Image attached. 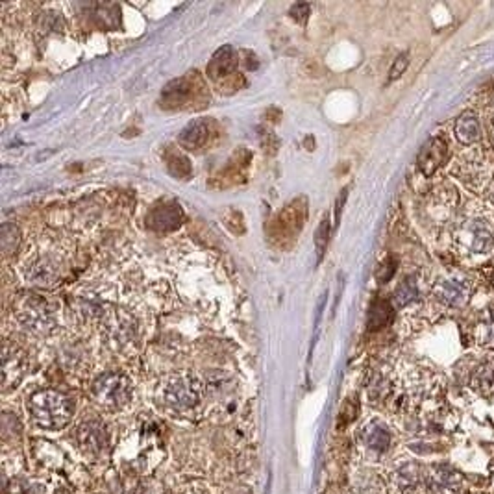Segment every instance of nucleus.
I'll use <instances>...</instances> for the list:
<instances>
[{"label": "nucleus", "instance_id": "1", "mask_svg": "<svg viewBox=\"0 0 494 494\" xmlns=\"http://www.w3.org/2000/svg\"><path fill=\"white\" fill-rule=\"evenodd\" d=\"M95 322L102 331L106 344L117 354H132L141 341V331L137 318L126 309L117 305H104Z\"/></svg>", "mask_w": 494, "mask_h": 494}, {"label": "nucleus", "instance_id": "2", "mask_svg": "<svg viewBox=\"0 0 494 494\" xmlns=\"http://www.w3.org/2000/svg\"><path fill=\"white\" fill-rule=\"evenodd\" d=\"M454 239L459 250L469 256H483L494 246V220L480 206L464 209L456 224Z\"/></svg>", "mask_w": 494, "mask_h": 494}, {"label": "nucleus", "instance_id": "3", "mask_svg": "<svg viewBox=\"0 0 494 494\" xmlns=\"http://www.w3.org/2000/svg\"><path fill=\"white\" fill-rule=\"evenodd\" d=\"M26 408H28L32 421L45 430L65 427L74 415L73 398L56 389L36 390L28 398Z\"/></svg>", "mask_w": 494, "mask_h": 494}, {"label": "nucleus", "instance_id": "4", "mask_svg": "<svg viewBox=\"0 0 494 494\" xmlns=\"http://www.w3.org/2000/svg\"><path fill=\"white\" fill-rule=\"evenodd\" d=\"M65 265V252L56 246L32 248L21 263L25 280L37 287H52L58 283Z\"/></svg>", "mask_w": 494, "mask_h": 494}, {"label": "nucleus", "instance_id": "5", "mask_svg": "<svg viewBox=\"0 0 494 494\" xmlns=\"http://www.w3.org/2000/svg\"><path fill=\"white\" fill-rule=\"evenodd\" d=\"M13 317L17 318L23 328L39 336H49L58 326L56 309L41 294H21L13 302Z\"/></svg>", "mask_w": 494, "mask_h": 494}, {"label": "nucleus", "instance_id": "6", "mask_svg": "<svg viewBox=\"0 0 494 494\" xmlns=\"http://www.w3.org/2000/svg\"><path fill=\"white\" fill-rule=\"evenodd\" d=\"M206 397V387L200 376L191 373L172 374L159 389V398L167 408L174 411H191Z\"/></svg>", "mask_w": 494, "mask_h": 494}, {"label": "nucleus", "instance_id": "7", "mask_svg": "<svg viewBox=\"0 0 494 494\" xmlns=\"http://www.w3.org/2000/svg\"><path fill=\"white\" fill-rule=\"evenodd\" d=\"M91 395L98 405L106 409H122L134 397V385L121 373L100 374L91 385Z\"/></svg>", "mask_w": 494, "mask_h": 494}, {"label": "nucleus", "instance_id": "8", "mask_svg": "<svg viewBox=\"0 0 494 494\" xmlns=\"http://www.w3.org/2000/svg\"><path fill=\"white\" fill-rule=\"evenodd\" d=\"M204 84H202L198 73H191L182 78L172 80L167 84L161 93V106L167 110H185L191 108L193 102L200 100L204 95Z\"/></svg>", "mask_w": 494, "mask_h": 494}, {"label": "nucleus", "instance_id": "9", "mask_svg": "<svg viewBox=\"0 0 494 494\" xmlns=\"http://www.w3.org/2000/svg\"><path fill=\"white\" fill-rule=\"evenodd\" d=\"M219 135V128H217V122L213 119H195L191 121L185 128L178 135V145L185 150L191 152H198L204 148L211 147Z\"/></svg>", "mask_w": 494, "mask_h": 494}, {"label": "nucleus", "instance_id": "10", "mask_svg": "<svg viewBox=\"0 0 494 494\" xmlns=\"http://www.w3.org/2000/svg\"><path fill=\"white\" fill-rule=\"evenodd\" d=\"M470 283L463 276H450L443 278L434 285V298L439 302L443 307H459L463 305L469 298Z\"/></svg>", "mask_w": 494, "mask_h": 494}, {"label": "nucleus", "instance_id": "11", "mask_svg": "<svg viewBox=\"0 0 494 494\" xmlns=\"http://www.w3.org/2000/svg\"><path fill=\"white\" fill-rule=\"evenodd\" d=\"M26 373V354L10 341L4 342V355H2V385L4 390H10V387L23 379Z\"/></svg>", "mask_w": 494, "mask_h": 494}, {"label": "nucleus", "instance_id": "12", "mask_svg": "<svg viewBox=\"0 0 494 494\" xmlns=\"http://www.w3.org/2000/svg\"><path fill=\"white\" fill-rule=\"evenodd\" d=\"M183 213L176 202H163L154 206L147 215V226L154 232H172L182 224Z\"/></svg>", "mask_w": 494, "mask_h": 494}, {"label": "nucleus", "instance_id": "13", "mask_svg": "<svg viewBox=\"0 0 494 494\" xmlns=\"http://www.w3.org/2000/svg\"><path fill=\"white\" fill-rule=\"evenodd\" d=\"M237 63L239 56L235 54V50L232 47H222L209 60L206 73L213 82H228L235 78V74H239Z\"/></svg>", "mask_w": 494, "mask_h": 494}, {"label": "nucleus", "instance_id": "14", "mask_svg": "<svg viewBox=\"0 0 494 494\" xmlns=\"http://www.w3.org/2000/svg\"><path fill=\"white\" fill-rule=\"evenodd\" d=\"M448 156V143L443 137H432L426 145L422 147L416 165L424 176H432L437 172L439 167H443Z\"/></svg>", "mask_w": 494, "mask_h": 494}, {"label": "nucleus", "instance_id": "15", "mask_svg": "<svg viewBox=\"0 0 494 494\" xmlns=\"http://www.w3.org/2000/svg\"><path fill=\"white\" fill-rule=\"evenodd\" d=\"M304 217H305V204L304 200L293 202L291 206H287L283 213L276 219V233L274 237L283 239H294V235H298V232L304 226Z\"/></svg>", "mask_w": 494, "mask_h": 494}, {"label": "nucleus", "instance_id": "16", "mask_svg": "<svg viewBox=\"0 0 494 494\" xmlns=\"http://www.w3.org/2000/svg\"><path fill=\"white\" fill-rule=\"evenodd\" d=\"M78 443L84 450L91 451V454H98V451L104 450L106 446V432L104 426L100 422H84L78 427Z\"/></svg>", "mask_w": 494, "mask_h": 494}, {"label": "nucleus", "instance_id": "17", "mask_svg": "<svg viewBox=\"0 0 494 494\" xmlns=\"http://www.w3.org/2000/svg\"><path fill=\"white\" fill-rule=\"evenodd\" d=\"M454 130H456V135L463 145H474L482 137V126H480V121L474 113H463L456 121Z\"/></svg>", "mask_w": 494, "mask_h": 494}, {"label": "nucleus", "instance_id": "18", "mask_svg": "<svg viewBox=\"0 0 494 494\" xmlns=\"http://www.w3.org/2000/svg\"><path fill=\"white\" fill-rule=\"evenodd\" d=\"M363 439H365L366 446L373 448L374 451H385L390 445L389 430L384 424H379V422H373V424H368L365 427Z\"/></svg>", "mask_w": 494, "mask_h": 494}, {"label": "nucleus", "instance_id": "19", "mask_svg": "<svg viewBox=\"0 0 494 494\" xmlns=\"http://www.w3.org/2000/svg\"><path fill=\"white\" fill-rule=\"evenodd\" d=\"M392 320V305L387 300H374L368 311V329H379Z\"/></svg>", "mask_w": 494, "mask_h": 494}, {"label": "nucleus", "instance_id": "20", "mask_svg": "<svg viewBox=\"0 0 494 494\" xmlns=\"http://www.w3.org/2000/svg\"><path fill=\"white\" fill-rule=\"evenodd\" d=\"M19 243H21V232H19L17 226L13 222H4L2 230H0V246H2L4 256H13L17 252Z\"/></svg>", "mask_w": 494, "mask_h": 494}, {"label": "nucleus", "instance_id": "21", "mask_svg": "<svg viewBox=\"0 0 494 494\" xmlns=\"http://www.w3.org/2000/svg\"><path fill=\"white\" fill-rule=\"evenodd\" d=\"M165 161H167V169L171 171V174H174L176 178H189L191 174V165L189 159L185 158L182 152L178 150H169L167 156H165Z\"/></svg>", "mask_w": 494, "mask_h": 494}, {"label": "nucleus", "instance_id": "22", "mask_svg": "<svg viewBox=\"0 0 494 494\" xmlns=\"http://www.w3.org/2000/svg\"><path fill=\"white\" fill-rule=\"evenodd\" d=\"M395 300H397L398 305H409L419 300V287H416V280L411 276V278H405V280L398 285L397 293H395Z\"/></svg>", "mask_w": 494, "mask_h": 494}, {"label": "nucleus", "instance_id": "23", "mask_svg": "<svg viewBox=\"0 0 494 494\" xmlns=\"http://www.w3.org/2000/svg\"><path fill=\"white\" fill-rule=\"evenodd\" d=\"M435 482L439 483L440 487L445 489H454L459 485V476L456 474V470L448 467V464H439L437 469H435Z\"/></svg>", "mask_w": 494, "mask_h": 494}, {"label": "nucleus", "instance_id": "24", "mask_svg": "<svg viewBox=\"0 0 494 494\" xmlns=\"http://www.w3.org/2000/svg\"><path fill=\"white\" fill-rule=\"evenodd\" d=\"M328 235H329V220L328 217H324L320 226H318L317 230V239H315V243H317V256H318V261L322 259L324 252H326V246H328Z\"/></svg>", "mask_w": 494, "mask_h": 494}, {"label": "nucleus", "instance_id": "25", "mask_svg": "<svg viewBox=\"0 0 494 494\" xmlns=\"http://www.w3.org/2000/svg\"><path fill=\"white\" fill-rule=\"evenodd\" d=\"M409 65V54L408 52H403V54H400L397 58V61H395V65H392V69H390V73H389V82H395L397 78H400L403 74V71L408 69Z\"/></svg>", "mask_w": 494, "mask_h": 494}, {"label": "nucleus", "instance_id": "26", "mask_svg": "<svg viewBox=\"0 0 494 494\" xmlns=\"http://www.w3.org/2000/svg\"><path fill=\"white\" fill-rule=\"evenodd\" d=\"M309 12H311L309 4H296V6L291 8V15H293V19L300 21V23H304L307 15H309Z\"/></svg>", "mask_w": 494, "mask_h": 494}, {"label": "nucleus", "instance_id": "27", "mask_svg": "<svg viewBox=\"0 0 494 494\" xmlns=\"http://www.w3.org/2000/svg\"><path fill=\"white\" fill-rule=\"evenodd\" d=\"M384 267H385V269L378 270V280L379 281L390 280V276L395 274V270H397V267H395V261L387 263V265H384Z\"/></svg>", "mask_w": 494, "mask_h": 494}, {"label": "nucleus", "instance_id": "28", "mask_svg": "<svg viewBox=\"0 0 494 494\" xmlns=\"http://www.w3.org/2000/svg\"><path fill=\"white\" fill-rule=\"evenodd\" d=\"M270 491H272V467H270V470H269V485H267V494H270Z\"/></svg>", "mask_w": 494, "mask_h": 494}, {"label": "nucleus", "instance_id": "29", "mask_svg": "<svg viewBox=\"0 0 494 494\" xmlns=\"http://www.w3.org/2000/svg\"><path fill=\"white\" fill-rule=\"evenodd\" d=\"M491 135H493V141H494V121L493 124H491Z\"/></svg>", "mask_w": 494, "mask_h": 494}]
</instances>
